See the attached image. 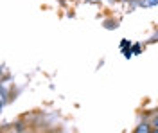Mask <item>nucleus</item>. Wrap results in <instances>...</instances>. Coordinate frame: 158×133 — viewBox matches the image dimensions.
<instances>
[{"instance_id": "f257e3e1", "label": "nucleus", "mask_w": 158, "mask_h": 133, "mask_svg": "<svg viewBox=\"0 0 158 133\" xmlns=\"http://www.w3.org/2000/svg\"><path fill=\"white\" fill-rule=\"evenodd\" d=\"M153 128H151V124H148V123H142L138 128H135V131L137 133H148V131H151Z\"/></svg>"}, {"instance_id": "f03ea898", "label": "nucleus", "mask_w": 158, "mask_h": 133, "mask_svg": "<svg viewBox=\"0 0 158 133\" xmlns=\"http://www.w3.org/2000/svg\"><path fill=\"white\" fill-rule=\"evenodd\" d=\"M151 126H153V130H156L158 131V113L156 115H153V119H151Z\"/></svg>"}, {"instance_id": "7ed1b4c3", "label": "nucleus", "mask_w": 158, "mask_h": 133, "mask_svg": "<svg viewBox=\"0 0 158 133\" xmlns=\"http://www.w3.org/2000/svg\"><path fill=\"white\" fill-rule=\"evenodd\" d=\"M146 4H158V0H146Z\"/></svg>"}]
</instances>
